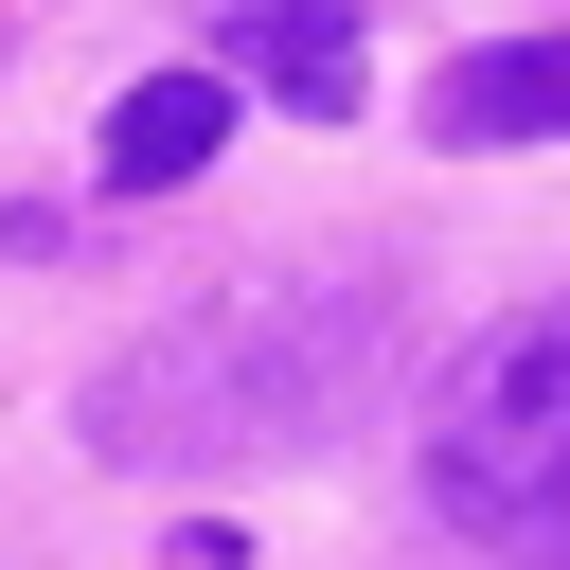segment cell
<instances>
[{"label":"cell","mask_w":570,"mask_h":570,"mask_svg":"<svg viewBox=\"0 0 570 570\" xmlns=\"http://www.w3.org/2000/svg\"><path fill=\"white\" fill-rule=\"evenodd\" d=\"M214 18H249V0H214Z\"/></svg>","instance_id":"obj_7"},{"label":"cell","mask_w":570,"mask_h":570,"mask_svg":"<svg viewBox=\"0 0 570 570\" xmlns=\"http://www.w3.org/2000/svg\"><path fill=\"white\" fill-rule=\"evenodd\" d=\"M428 142H570V36H481L428 71Z\"/></svg>","instance_id":"obj_3"},{"label":"cell","mask_w":570,"mask_h":570,"mask_svg":"<svg viewBox=\"0 0 570 570\" xmlns=\"http://www.w3.org/2000/svg\"><path fill=\"white\" fill-rule=\"evenodd\" d=\"M428 517L481 534V552H534L570 570V303H517L481 321L445 374H428Z\"/></svg>","instance_id":"obj_2"},{"label":"cell","mask_w":570,"mask_h":570,"mask_svg":"<svg viewBox=\"0 0 570 570\" xmlns=\"http://www.w3.org/2000/svg\"><path fill=\"white\" fill-rule=\"evenodd\" d=\"M392 356H410L392 267H267V285H214L160 338H125L71 392V428L107 463H303L392 392Z\"/></svg>","instance_id":"obj_1"},{"label":"cell","mask_w":570,"mask_h":570,"mask_svg":"<svg viewBox=\"0 0 570 570\" xmlns=\"http://www.w3.org/2000/svg\"><path fill=\"white\" fill-rule=\"evenodd\" d=\"M178 570H249V552H232V534H196V552H178Z\"/></svg>","instance_id":"obj_6"},{"label":"cell","mask_w":570,"mask_h":570,"mask_svg":"<svg viewBox=\"0 0 570 570\" xmlns=\"http://www.w3.org/2000/svg\"><path fill=\"white\" fill-rule=\"evenodd\" d=\"M214 142H232V53H196V71H142V89L107 107V196H178Z\"/></svg>","instance_id":"obj_4"},{"label":"cell","mask_w":570,"mask_h":570,"mask_svg":"<svg viewBox=\"0 0 570 570\" xmlns=\"http://www.w3.org/2000/svg\"><path fill=\"white\" fill-rule=\"evenodd\" d=\"M214 53H249L285 107L356 125V36H338V0H249V18H214Z\"/></svg>","instance_id":"obj_5"}]
</instances>
